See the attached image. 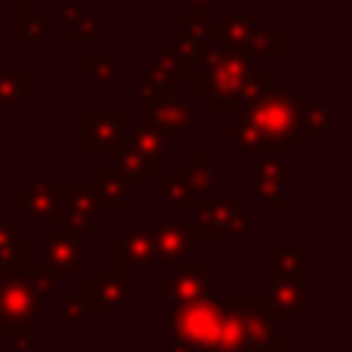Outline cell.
<instances>
[{
    "instance_id": "obj_1",
    "label": "cell",
    "mask_w": 352,
    "mask_h": 352,
    "mask_svg": "<svg viewBox=\"0 0 352 352\" xmlns=\"http://www.w3.org/2000/svg\"><path fill=\"white\" fill-rule=\"evenodd\" d=\"M300 93L294 84H281L278 90L269 87L260 102L238 111L241 124H250L263 140H294L300 136Z\"/></svg>"
},
{
    "instance_id": "obj_2",
    "label": "cell",
    "mask_w": 352,
    "mask_h": 352,
    "mask_svg": "<svg viewBox=\"0 0 352 352\" xmlns=\"http://www.w3.org/2000/svg\"><path fill=\"white\" fill-rule=\"evenodd\" d=\"M254 56L250 50H229V47H210L195 68L198 74V99H213V96H238L254 72Z\"/></svg>"
},
{
    "instance_id": "obj_3",
    "label": "cell",
    "mask_w": 352,
    "mask_h": 352,
    "mask_svg": "<svg viewBox=\"0 0 352 352\" xmlns=\"http://www.w3.org/2000/svg\"><path fill=\"white\" fill-rule=\"evenodd\" d=\"M142 121L146 127L158 130L161 136H182L188 127L198 124V99L195 96H173L164 84L146 78L142 87Z\"/></svg>"
},
{
    "instance_id": "obj_4",
    "label": "cell",
    "mask_w": 352,
    "mask_h": 352,
    "mask_svg": "<svg viewBox=\"0 0 352 352\" xmlns=\"http://www.w3.org/2000/svg\"><path fill=\"white\" fill-rule=\"evenodd\" d=\"M219 322H223V312H219L217 300L210 297L192 300V303H176L173 309L176 343H182L192 352H210L219 343Z\"/></svg>"
},
{
    "instance_id": "obj_5",
    "label": "cell",
    "mask_w": 352,
    "mask_h": 352,
    "mask_svg": "<svg viewBox=\"0 0 352 352\" xmlns=\"http://www.w3.org/2000/svg\"><path fill=\"white\" fill-rule=\"evenodd\" d=\"M254 219L244 213L238 195H219V198H201L192 210V229L195 238H226V235H248Z\"/></svg>"
},
{
    "instance_id": "obj_6",
    "label": "cell",
    "mask_w": 352,
    "mask_h": 352,
    "mask_svg": "<svg viewBox=\"0 0 352 352\" xmlns=\"http://www.w3.org/2000/svg\"><path fill=\"white\" fill-rule=\"evenodd\" d=\"M41 316V297L31 291L25 275H3L0 278V322L6 328H22Z\"/></svg>"
},
{
    "instance_id": "obj_7",
    "label": "cell",
    "mask_w": 352,
    "mask_h": 352,
    "mask_svg": "<svg viewBox=\"0 0 352 352\" xmlns=\"http://www.w3.org/2000/svg\"><path fill=\"white\" fill-rule=\"evenodd\" d=\"M127 130V111H87L84 115V152L99 155L115 148Z\"/></svg>"
},
{
    "instance_id": "obj_8",
    "label": "cell",
    "mask_w": 352,
    "mask_h": 352,
    "mask_svg": "<svg viewBox=\"0 0 352 352\" xmlns=\"http://www.w3.org/2000/svg\"><path fill=\"white\" fill-rule=\"evenodd\" d=\"M152 232V244H155V256L164 266H179L182 256L192 254L195 248V235L188 229V223L173 226V223H161V226H148Z\"/></svg>"
},
{
    "instance_id": "obj_9",
    "label": "cell",
    "mask_w": 352,
    "mask_h": 352,
    "mask_svg": "<svg viewBox=\"0 0 352 352\" xmlns=\"http://www.w3.org/2000/svg\"><path fill=\"white\" fill-rule=\"evenodd\" d=\"M207 291H210V269L207 266L176 269L170 278L158 281V294H170L176 303L201 300V297H207Z\"/></svg>"
},
{
    "instance_id": "obj_10",
    "label": "cell",
    "mask_w": 352,
    "mask_h": 352,
    "mask_svg": "<svg viewBox=\"0 0 352 352\" xmlns=\"http://www.w3.org/2000/svg\"><path fill=\"white\" fill-rule=\"evenodd\" d=\"M309 278V254L297 250V241L294 238H285L281 241V250H272L269 254V281L278 285V281H303Z\"/></svg>"
},
{
    "instance_id": "obj_11",
    "label": "cell",
    "mask_w": 352,
    "mask_h": 352,
    "mask_svg": "<svg viewBox=\"0 0 352 352\" xmlns=\"http://www.w3.org/2000/svg\"><path fill=\"white\" fill-rule=\"evenodd\" d=\"M84 260V244L78 241V238H65V235H56L47 241V248H43V266L50 272V278H72V269L78 266V263Z\"/></svg>"
},
{
    "instance_id": "obj_12",
    "label": "cell",
    "mask_w": 352,
    "mask_h": 352,
    "mask_svg": "<svg viewBox=\"0 0 352 352\" xmlns=\"http://www.w3.org/2000/svg\"><path fill=\"white\" fill-rule=\"evenodd\" d=\"M155 244L148 226H130L127 235L115 241V263L127 266H155Z\"/></svg>"
},
{
    "instance_id": "obj_13",
    "label": "cell",
    "mask_w": 352,
    "mask_h": 352,
    "mask_svg": "<svg viewBox=\"0 0 352 352\" xmlns=\"http://www.w3.org/2000/svg\"><path fill=\"white\" fill-rule=\"evenodd\" d=\"M59 204H62V192L56 182H31L28 192L12 201V207L31 219H53L59 213Z\"/></svg>"
},
{
    "instance_id": "obj_14",
    "label": "cell",
    "mask_w": 352,
    "mask_h": 352,
    "mask_svg": "<svg viewBox=\"0 0 352 352\" xmlns=\"http://www.w3.org/2000/svg\"><path fill=\"white\" fill-rule=\"evenodd\" d=\"M124 297H127V278H124L121 263L102 269L99 278L87 281V303L93 306H121Z\"/></svg>"
},
{
    "instance_id": "obj_15",
    "label": "cell",
    "mask_w": 352,
    "mask_h": 352,
    "mask_svg": "<svg viewBox=\"0 0 352 352\" xmlns=\"http://www.w3.org/2000/svg\"><path fill=\"white\" fill-rule=\"evenodd\" d=\"M297 179V173L291 167H285V161L275 158V155H256L254 161V195L266 198L272 192H281L285 186Z\"/></svg>"
},
{
    "instance_id": "obj_16",
    "label": "cell",
    "mask_w": 352,
    "mask_h": 352,
    "mask_svg": "<svg viewBox=\"0 0 352 352\" xmlns=\"http://www.w3.org/2000/svg\"><path fill=\"white\" fill-rule=\"evenodd\" d=\"M93 182H96V188H99V210H111V213L127 210V204H130V179L118 170L115 164L102 167Z\"/></svg>"
},
{
    "instance_id": "obj_17",
    "label": "cell",
    "mask_w": 352,
    "mask_h": 352,
    "mask_svg": "<svg viewBox=\"0 0 352 352\" xmlns=\"http://www.w3.org/2000/svg\"><path fill=\"white\" fill-rule=\"evenodd\" d=\"M0 272L28 275V241L10 223H0Z\"/></svg>"
},
{
    "instance_id": "obj_18",
    "label": "cell",
    "mask_w": 352,
    "mask_h": 352,
    "mask_svg": "<svg viewBox=\"0 0 352 352\" xmlns=\"http://www.w3.org/2000/svg\"><path fill=\"white\" fill-rule=\"evenodd\" d=\"M96 210H90V207L78 204V201H72L68 195H62V204H59V213H56V235H65V238H80L84 232H90L93 226H96Z\"/></svg>"
},
{
    "instance_id": "obj_19",
    "label": "cell",
    "mask_w": 352,
    "mask_h": 352,
    "mask_svg": "<svg viewBox=\"0 0 352 352\" xmlns=\"http://www.w3.org/2000/svg\"><path fill=\"white\" fill-rule=\"evenodd\" d=\"M155 195L170 201V210H179L186 217H192V210L198 207L201 198H195L186 186V170L179 167H167V179H155Z\"/></svg>"
},
{
    "instance_id": "obj_20",
    "label": "cell",
    "mask_w": 352,
    "mask_h": 352,
    "mask_svg": "<svg viewBox=\"0 0 352 352\" xmlns=\"http://www.w3.org/2000/svg\"><path fill=\"white\" fill-rule=\"evenodd\" d=\"M127 142L155 167V170H167V167H170V158H167V140L158 133V130L146 127V124H136L133 133L127 136Z\"/></svg>"
},
{
    "instance_id": "obj_21",
    "label": "cell",
    "mask_w": 352,
    "mask_h": 352,
    "mask_svg": "<svg viewBox=\"0 0 352 352\" xmlns=\"http://www.w3.org/2000/svg\"><path fill=\"white\" fill-rule=\"evenodd\" d=\"M334 127V111L316 99H300V136L297 140H322Z\"/></svg>"
},
{
    "instance_id": "obj_22",
    "label": "cell",
    "mask_w": 352,
    "mask_h": 352,
    "mask_svg": "<svg viewBox=\"0 0 352 352\" xmlns=\"http://www.w3.org/2000/svg\"><path fill=\"white\" fill-rule=\"evenodd\" d=\"M111 152H115V167L127 176V179H133V182H155L158 179V170H155V167L148 164V161L142 158L127 140H121Z\"/></svg>"
},
{
    "instance_id": "obj_23",
    "label": "cell",
    "mask_w": 352,
    "mask_h": 352,
    "mask_svg": "<svg viewBox=\"0 0 352 352\" xmlns=\"http://www.w3.org/2000/svg\"><path fill=\"white\" fill-rule=\"evenodd\" d=\"M182 65H179V59L173 56V47H170V41H158L155 43V68L148 72V78H155L158 84H164L167 90L170 87H176L182 80Z\"/></svg>"
},
{
    "instance_id": "obj_24",
    "label": "cell",
    "mask_w": 352,
    "mask_h": 352,
    "mask_svg": "<svg viewBox=\"0 0 352 352\" xmlns=\"http://www.w3.org/2000/svg\"><path fill=\"white\" fill-rule=\"evenodd\" d=\"M272 303H275L278 318L294 322L297 312H300V306H303V285H300V281H278L275 291H272Z\"/></svg>"
},
{
    "instance_id": "obj_25",
    "label": "cell",
    "mask_w": 352,
    "mask_h": 352,
    "mask_svg": "<svg viewBox=\"0 0 352 352\" xmlns=\"http://www.w3.org/2000/svg\"><path fill=\"white\" fill-rule=\"evenodd\" d=\"M186 186L195 198H207V192L213 186V155L210 152H201L195 158V167L186 170Z\"/></svg>"
},
{
    "instance_id": "obj_26",
    "label": "cell",
    "mask_w": 352,
    "mask_h": 352,
    "mask_svg": "<svg viewBox=\"0 0 352 352\" xmlns=\"http://www.w3.org/2000/svg\"><path fill=\"white\" fill-rule=\"evenodd\" d=\"M28 80H31V74L25 72V68H19V72H3V68H0V111L12 109V105L25 96Z\"/></svg>"
},
{
    "instance_id": "obj_27",
    "label": "cell",
    "mask_w": 352,
    "mask_h": 352,
    "mask_svg": "<svg viewBox=\"0 0 352 352\" xmlns=\"http://www.w3.org/2000/svg\"><path fill=\"white\" fill-rule=\"evenodd\" d=\"M43 31H47L43 19L37 16V12H28L25 6H19L16 19H12V37H16V41H22V43H31V41H41Z\"/></svg>"
},
{
    "instance_id": "obj_28",
    "label": "cell",
    "mask_w": 352,
    "mask_h": 352,
    "mask_svg": "<svg viewBox=\"0 0 352 352\" xmlns=\"http://www.w3.org/2000/svg\"><path fill=\"white\" fill-rule=\"evenodd\" d=\"M226 140L238 142V148H241L244 155H260L263 148H266V140H263V133H256L250 124H241V121L226 127Z\"/></svg>"
},
{
    "instance_id": "obj_29",
    "label": "cell",
    "mask_w": 352,
    "mask_h": 352,
    "mask_svg": "<svg viewBox=\"0 0 352 352\" xmlns=\"http://www.w3.org/2000/svg\"><path fill=\"white\" fill-rule=\"evenodd\" d=\"M219 28H223L226 47L229 50H248V41L254 34V22L248 16H226V22Z\"/></svg>"
},
{
    "instance_id": "obj_30",
    "label": "cell",
    "mask_w": 352,
    "mask_h": 352,
    "mask_svg": "<svg viewBox=\"0 0 352 352\" xmlns=\"http://www.w3.org/2000/svg\"><path fill=\"white\" fill-rule=\"evenodd\" d=\"M248 50L250 56H281V28L269 25V28H254L248 41Z\"/></svg>"
},
{
    "instance_id": "obj_31",
    "label": "cell",
    "mask_w": 352,
    "mask_h": 352,
    "mask_svg": "<svg viewBox=\"0 0 352 352\" xmlns=\"http://www.w3.org/2000/svg\"><path fill=\"white\" fill-rule=\"evenodd\" d=\"M210 28H213V22L207 10H186V16H182V41L207 43Z\"/></svg>"
},
{
    "instance_id": "obj_32",
    "label": "cell",
    "mask_w": 352,
    "mask_h": 352,
    "mask_svg": "<svg viewBox=\"0 0 352 352\" xmlns=\"http://www.w3.org/2000/svg\"><path fill=\"white\" fill-rule=\"evenodd\" d=\"M84 68H87V80L93 87H102L115 78V56H87Z\"/></svg>"
},
{
    "instance_id": "obj_33",
    "label": "cell",
    "mask_w": 352,
    "mask_h": 352,
    "mask_svg": "<svg viewBox=\"0 0 352 352\" xmlns=\"http://www.w3.org/2000/svg\"><path fill=\"white\" fill-rule=\"evenodd\" d=\"M266 90H269V72H263V68H254V72L248 74V80H244L241 93H238V96H241V109L260 102Z\"/></svg>"
},
{
    "instance_id": "obj_34",
    "label": "cell",
    "mask_w": 352,
    "mask_h": 352,
    "mask_svg": "<svg viewBox=\"0 0 352 352\" xmlns=\"http://www.w3.org/2000/svg\"><path fill=\"white\" fill-rule=\"evenodd\" d=\"M170 47H173V56L179 59L182 72H186V68H198L207 53V43H192V41H176Z\"/></svg>"
},
{
    "instance_id": "obj_35",
    "label": "cell",
    "mask_w": 352,
    "mask_h": 352,
    "mask_svg": "<svg viewBox=\"0 0 352 352\" xmlns=\"http://www.w3.org/2000/svg\"><path fill=\"white\" fill-rule=\"evenodd\" d=\"M68 198L99 213V188H96L93 179H74L72 186H68Z\"/></svg>"
},
{
    "instance_id": "obj_36",
    "label": "cell",
    "mask_w": 352,
    "mask_h": 352,
    "mask_svg": "<svg viewBox=\"0 0 352 352\" xmlns=\"http://www.w3.org/2000/svg\"><path fill=\"white\" fill-rule=\"evenodd\" d=\"M96 31H99V16H84V19H78V22L68 28V34H72L74 43H84V41H93Z\"/></svg>"
},
{
    "instance_id": "obj_37",
    "label": "cell",
    "mask_w": 352,
    "mask_h": 352,
    "mask_svg": "<svg viewBox=\"0 0 352 352\" xmlns=\"http://www.w3.org/2000/svg\"><path fill=\"white\" fill-rule=\"evenodd\" d=\"M84 0H59V22L65 28H72L78 19H84Z\"/></svg>"
},
{
    "instance_id": "obj_38",
    "label": "cell",
    "mask_w": 352,
    "mask_h": 352,
    "mask_svg": "<svg viewBox=\"0 0 352 352\" xmlns=\"http://www.w3.org/2000/svg\"><path fill=\"white\" fill-rule=\"evenodd\" d=\"M25 281L31 285V291H34L37 297H41V294H50V291H53V278H50L47 269H28Z\"/></svg>"
},
{
    "instance_id": "obj_39",
    "label": "cell",
    "mask_w": 352,
    "mask_h": 352,
    "mask_svg": "<svg viewBox=\"0 0 352 352\" xmlns=\"http://www.w3.org/2000/svg\"><path fill=\"white\" fill-rule=\"evenodd\" d=\"M210 109L219 111V115H238L241 111V96H213Z\"/></svg>"
},
{
    "instance_id": "obj_40",
    "label": "cell",
    "mask_w": 352,
    "mask_h": 352,
    "mask_svg": "<svg viewBox=\"0 0 352 352\" xmlns=\"http://www.w3.org/2000/svg\"><path fill=\"white\" fill-rule=\"evenodd\" d=\"M59 309H62V316H65L68 322H78L80 312H84V300H78V297H59Z\"/></svg>"
},
{
    "instance_id": "obj_41",
    "label": "cell",
    "mask_w": 352,
    "mask_h": 352,
    "mask_svg": "<svg viewBox=\"0 0 352 352\" xmlns=\"http://www.w3.org/2000/svg\"><path fill=\"white\" fill-rule=\"evenodd\" d=\"M266 204L272 213H278L281 207H285V198H281V192H272V195H266Z\"/></svg>"
},
{
    "instance_id": "obj_42",
    "label": "cell",
    "mask_w": 352,
    "mask_h": 352,
    "mask_svg": "<svg viewBox=\"0 0 352 352\" xmlns=\"http://www.w3.org/2000/svg\"><path fill=\"white\" fill-rule=\"evenodd\" d=\"M186 10H207L210 3H217V0H179Z\"/></svg>"
},
{
    "instance_id": "obj_43",
    "label": "cell",
    "mask_w": 352,
    "mask_h": 352,
    "mask_svg": "<svg viewBox=\"0 0 352 352\" xmlns=\"http://www.w3.org/2000/svg\"><path fill=\"white\" fill-rule=\"evenodd\" d=\"M12 3H16V6H25V3H28V0H12Z\"/></svg>"
},
{
    "instance_id": "obj_44",
    "label": "cell",
    "mask_w": 352,
    "mask_h": 352,
    "mask_svg": "<svg viewBox=\"0 0 352 352\" xmlns=\"http://www.w3.org/2000/svg\"><path fill=\"white\" fill-rule=\"evenodd\" d=\"M0 6H3V0H0Z\"/></svg>"
},
{
    "instance_id": "obj_45",
    "label": "cell",
    "mask_w": 352,
    "mask_h": 352,
    "mask_svg": "<svg viewBox=\"0 0 352 352\" xmlns=\"http://www.w3.org/2000/svg\"><path fill=\"white\" fill-rule=\"evenodd\" d=\"M0 204H3V201H0Z\"/></svg>"
}]
</instances>
